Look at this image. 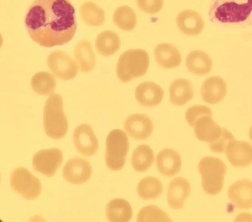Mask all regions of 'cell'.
I'll list each match as a JSON object with an SVG mask.
<instances>
[{
	"label": "cell",
	"instance_id": "1",
	"mask_svg": "<svg viewBox=\"0 0 252 222\" xmlns=\"http://www.w3.org/2000/svg\"><path fill=\"white\" fill-rule=\"evenodd\" d=\"M25 23L30 37L39 45H63L75 34V9L68 0H34L26 12Z\"/></svg>",
	"mask_w": 252,
	"mask_h": 222
},
{
	"label": "cell",
	"instance_id": "2",
	"mask_svg": "<svg viewBox=\"0 0 252 222\" xmlns=\"http://www.w3.org/2000/svg\"><path fill=\"white\" fill-rule=\"evenodd\" d=\"M208 15L217 24L252 25V0H212Z\"/></svg>",
	"mask_w": 252,
	"mask_h": 222
},
{
	"label": "cell",
	"instance_id": "3",
	"mask_svg": "<svg viewBox=\"0 0 252 222\" xmlns=\"http://www.w3.org/2000/svg\"><path fill=\"white\" fill-rule=\"evenodd\" d=\"M44 132L50 138L59 140L64 137L68 130V122L63 110L61 95L51 94L43 108Z\"/></svg>",
	"mask_w": 252,
	"mask_h": 222
},
{
	"label": "cell",
	"instance_id": "4",
	"mask_svg": "<svg viewBox=\"0 0 252 222\" xmlns=\"http://www.w3.org/2000/svg\"><path fill=\"white\" fill-rule=\"evenodd\" d=\"M149 67V56L142 49H129L119 57L116 65V74L123 82H128L141 77Z\"/></svg>",
	"mask_w": 252,
	"mask_h": 222
},
{
	"label": "cell",
	"instance_id": "5",
	"mask_svg": "<svg viewBox=\"0 0 252 222\" xmlns=\"http://www.w3.org/2000/svg\"><path fill=\"white\" fill-rule=\"evenodd\" d=\"M204 191L211 195L220 193L223 187L227 167L219 158L205 156L198 165Z\"/></svg>",
	"mask_w": 252,
	"mask_h": 222
},
{
	"label": "cell",
	"instance_id": "6",
	"mask_svg": "<svg viewBox=\"0 0 252 222\" xmlns=\"http://www.w3.org/2000/svg\"><path fill=\"white\" fill-rule=\"evenodd\" d=\"M129 145L128 137L123 130L115 129L109 133L106 140L105 161L109 169L115 171L124 167Z\"/></svg>",
	"mask_w": 252,
	"mask_h": 222
},
{
	"label": "cell",
	"instance_id": "7",
	"mask_svg": "<svg viewBox=\"0 0 252 222\" xmlns=\"http://www.w3.org/2000/svg\"><path fill=\"white\" fill-rule=\"evenodd\" d=\"M10 185L13 191L27 200L37 198L42 190L39 179L24 167H17L13 171Z\"/></svg>",
	"mask_w": 252,
	"mask_h": 222
},
{
	"label": "cell",
	"instance_id": "8",
	"mask_svg": "<svg viewBox=\"0 0 252 222\" xmlns=\"http://www.w3.org/2000/svg\"><path fill=\"white\" fill-rule=\"evenodd\" d=\"M47 64L54 75L63 80L72 79L78 73V67L76 62L62 51L51 52L47 57Z\"/></svg>",
	"mask_w": 252,
	"mask_h": 222
},
{
	"label": "cell",
	"instance_id": "9",
	"mask_svg": "<svg viewBox=\"0 0 252 222\" xmlns=\"http://www.w3.org/2000/svg\"><path fill=\"white\" fill-rule=\"evenodd\" d=\"M63 161L62 151L56 148L41 149L32 158L33 169L48 177L56 174Z\"/></svg>",
	"mask_w": 252,
	"mask_h": 222
},
{
	"label": "cell",
	"instance_id": "10",
	"mask_svg": "<svg viewBox=\"0 0 252 222\" xmlns=\"http://www.w3.org/2000/svg\"><path fill=\"white\" fill-rule=\"evenodd\" d=\"M92 174V168L86 159L75 157L69 159L63 169V176L68 182L79 185L88 182Z\"/></svg>",
	"mask_w": 252,
	"mask_h": 222
},
{
	"label": "cell",
	"instance_id": "11",
	"mask_svg": "<svg viewBox=\"0 0 252 222\" xmlns=\"http://www.w3.org/2000/svg\"><path fill=\"white\" fill-rule=\"evenodd\" d=\"M73 141L77 151L84 156H92L98 150V140L88 124H80L74 129Z\"/></svg>",
	"mask_w": 252,
	"mask_h": 222
},
{
	"label": "cell",
	"instance_id": "12",
	"mask_svg": "<svg viewBox=\"0 0 252 222\" xmlns=\"http://www.w3.org/2000/svg\"><path fill=\"white\" fill-rule=\"evenodd\" d=\"M124 128L128 136L135 140H144L152 134L153 124L152 119L142 113L130 114L124 122Z\"/></svg>",
	"mask_w": 252,
	"mask_h": 222
},
{
	"label": "cell",
	"instance_id": "13",
	"mask_svg": "<svg viewBox=\"0 0 252 222\" xmlns=\"http://www.w3.org/2000/svg\"><path fill=\"white\" fill-rule=\"evenodd\" d=\"M227 195L236 208L241 209L252 208V182L248 179L235 182L230 185Z\"/></svg>",
	"mask_w": 252,
	"mask_h": 222
},
{
	"label": "cell",
	"instance_id": "14",
	"mask_svg": "<svg viewBox=\"0 0 252 222\" xmlns=\"http://www.w3.org/2000/svg\"><path fill=\"white\" fill-rule=\"evenodd\" d=\"M226 158L235 167H245L252 163V146L243 141H231L226 149Z\"/></svg>",
	"mask_w": 252,
	"mask_h": 222
},
{
	"label": "cell",
	"instance_id": "15",
	"mask_svg": "<svg viewBox=\"0 0 252 222\" xmlns=\"http://www.w3.org/2000/svg\"><path fill=\"white\" fill-rule=\"evenodd\" d=\"M190 191V185L188 180L181 177L173 179L167 190V202L169 207L174 210L183 208L184 202Z\"/></svg>",
	"mask_w": 252,
	"mask_h": 222
},
{
	"label": "cell",
	"instance_id": "16",
	"mask_svg": "<svg viewBox=\"0 0 252 222\" xmlns=\"http://www.w3.org/2000/svg\"><path fill=\"white\" fill-rule=\"evenodd\" d=\"M156 163L159 173L165 177H173L181 169V157L174 149H162L156 156Z\"/></svg>",
	"mask_w": 252,
	"mask_h": 222
},
{
	"label": "cell",
	"instance_id": "17",
	"mask_svg": "<svg viewBox=\"0 0 252 222\" xmlns=\"http://www.w3.org/2000/svg\"><path fill=\"white\" fill-rule=\"evenodd\" d=\"M227 92L225 81L220 76H213L207 78L202 83L200 94L203 101L215 105L221 101Z\"/></svg>",
	"mask_w": 252,
	"mask_h": 222
},
{
	"label": "cell",
	"instance_id": "18",
	"mask_svg": "<svg viewBox=\"0 0 252 222\" xmlns=\"http://www.w3.org/2000/svg\"><path fill=\"white\" fill-rule=\"evenodd\" d=\"M162 88L154 82L144 81L135 88V97L143 107H154L160 104L163 98Z\"/></svg>",
	"mask_w": 252,
	"mask_h": 222
},
{
	"label": "cell",
	"instance_id": "19",
	"mask_svg": "<svg viewBox=\"0 0 252 222\" xmlns=\"http://www.w3.org/2000/svg\"><path fill=\"white\" fill-rule=\"evenodd\" d=\"M197 139L202 142L211 143L221 135L222 127L212 119V115H204L197 119L192 127Z\"/></svg>",
	"mask_w": 252,
	"mask_h": 222
},
{
	"label": "cell",
	"instance_id": "20",
	"mask_svg": "<svg viewBox=\"0 0 252 222\" xmlns=\"http://www.w3.org/2000/svg\"><path fill=\"white\" fill-rule=\"evenodd\" d=\"M179 30L187 36H195L204 28V21L200 15L192 9H185L176 17Z\"/></svg>",
	"mask_w": 252,
	"mask_h": 222
},
{
	"label": "cell",
	"instance_id": "21",
	"mask_svg": "<svg viewBox=\"0 0 252 222\" xmlns=\"http://www.w3.org/2000/svg\"><path fill=\"white\" fill-rule=\"evenodd\" d=\"M154 56L158 65L166 69L177 67L182 62V56L178 49L169 43L157 44L154 49Z\"/></svg>",
	"mask_w": 252,
	"mask_h": 222
},
{
	"label": "cell",
	"instance_id": "22",
	"mask_svg": "<svg viewBox=\"0 0 252 222\" xmlns=\"http://www.w3.org/2000/svg\"><path fill=\"white\" fill-rule=\"evenodd\" d=\"M169 100L176 106H183L193 97L191 82L185 78L174 79L169 88Z\"/></svg>",
	"mask_w": 252,
	"mask_h": 222
},
{
	"label": "cell",
	"instance_id": "23",
	"mask_svg": "<svg viewBox=\"0 0 252 222\" xmlns=\"http://www.w3.org/2000/svg\"><path fill=\"white\" fill-rule=\"evenodd\" d=\"M132 209L129 202L121 198L110 200L105 208V216L110 222H127L132 217Z\"/></svg>",
	"mask_w": 252,
	"mask_h": 222
},
{
	"label": "cell",
	"instance_id": "24",
	"mask_svg": "<svg viewBox=\"0 0 252 222\" xmlns=\"http://www.w3.org/2000/svg\"><path fill=\"white\" fill-rule=\"evenodd\" d=\"M186 65L189 72L196 75H204L212 68V61L209 55L202 50L190 52L186 58Z\"/></svg>",
	"mask_w": 252,
	"mask_h": 222
},
{
	"label": "cell",
	"instance_id": "25",
	"mask_svg": "<svg viewBox=\"0 0 252 222\" xmlns=\"http://www.w3.org/2000/svg\"><path fill=\"white\" fill-rule=\"evenodd\" d=\"M74 57L82 72L93 70L96 63V58L90 41L86 39L79 41L74 49Z\"/></svg>",
	"mask_w": 252,
	"mask_h": 222
},
{
	"label": "cell",
	"instance_id": "26",
	"mask_svg": "<svg viewBox=\"0 0 252 222\" xmlns=\"http://www.w3.org/2000/svg\"><path fill=\"white\" fill-rule=\"evenodd\" d=\"M97 52L104 56L114 54L120 48L121 41L118 35L111 30L100 33L95 40Z\"/></svg>",
	"mask_w": 252,
	"mask_h": 222
},
{
	"label": "cell",
	"instance_id": "27",
	"mask_svg": "<svg viewBox=\"0 0 252 222\" xmlns=\"http://www.w3.org/2000/svg\"><path fill=\"white\" fill-rule=\"evenodd\" d=\"M154 154L151 148L146 145H140L136 147L132 153L131 163L137 172L147 171L153 164Z\"/></svg>",
	"mask_w": 252,
	"mask_h": 222
},
{
	"label": "cell",
	"instance_id": "28",
	"mask_svg": "<svg viewBox=\"0 0 252 222\" xmlns=\"http://www.w3.org/2000/svg\"><path fill=\"white\" fill-rule=\"evenodd\" d=\"M79 14L82 20L88 25L98 27L105 21L104 10L91 1H87L80 6Z\"/></svg>",
	"mask_w": 252,
	"mask_h": 222
},
{
	"label": "cell",
	"instance_id": "29",
	"mask_svg": "<svg viewBox=\"0 0 252 222\" xmlns=\"http://www.w3.org/2000/svg\"><path fill=\"white\" fill-rule=\"evenodd\" d=\"M162 191L161 182L152 176H147L142 179L137 186L139 197L144 200L155 199L161 194Z\"/></svg>",
	"mask_w": 252,
	"mask_h": 222
},
{
	"label": "cell",
	"instance_id": "30",
	"mask_svg": "<svg viewBox=\"0 0 252 222\" xmlns=\"http://www.w3.org/2000/svg\"><path fill=\"white\" fill-rule=\"evenodd\" d=\"M31 85L33 91L38 95L47 96L52 94L56 88V80L50 73L40 72L32 77Z\"/></svg>",
	"mask_w": 252,
	"mask_h": 222
},
{
	"label": "cell",
	"instance_id": "31",
	"mask_svg": "<svg viewBox=\"0 0 252 222\" xmlns=\"http://www.w3.org/2000/svg\"><path fill=\"white\" fill-rule=\"evenodd\" d=\"M113 21L122 30L131 31L136 27L137 17L132 8L127 5H122L114 12Z\"/></svg>",
	"mask_w": 252,
	"mask_h": 222
},
{
	"label": "cell",
	"instance_id": "32",
	"mask_svg": "<svg viewBox=\"0 0 252 222\" xmlns=\"http://www.w3.org/2000/svg\"><path fill=\"white\" fill-rule=\"evenodd\" d=\"M136 221L172 222L168 214L155 205H147L142 208L137 215Z\"/></svg>",
	"mask_w": 252,
	"mask_h": 222
},
{
	"label": "cell",
	"instance_id": "33",
	"mask_svg": "<svg viewBox=\"0 0 252 222\" xmlns=\"http://www.w3.org/2000/svg\"><path fill=\"white\" fill-rule=\"evenodd\" d=\"M235 140L233 134L227 129L222 127L220 136L214 142L209 144L210 150L216 153H225L228 144Z\"/></svg>",
	"mask_w": 252,
	"mask_h": 222
},
{
	"label": "cell",
	"instance_id": "34",
	"mask_svg": "<svg viewBox=\"0 0 252 222\" xmlns=\"http://www.w3.org/2000/svg\"><path fill=\"white\" fill-rule=\"evenodd\" d=\"M211 109L205 105H196L188 108L185 113L186 121L191 127L195 120L204 115H212Z\"/></svg>",
	"mask_w": 252,
	"mask_h": 222
},
{
	"label": "cell",
	"instance_id": "35",
	"mask_svg": "<svg viewBox=\"0 0 252 222\" xmlns=\"http://www.w3.org/2000/svg\"><path fill=\"white\" fill-rule=\"evenodd\" d=\"M137 5L140 10L148 14H155L162 8L163 0H136Z\"/></svg>",
	"mask_w": 252,
	"mask_h": 222
},
{
	"label": "cell",
	"instance_id": "36",
	"mask_svg": "<svg viewBox=\"0 0 252 222\" xmlns=\"http://www.w3.org/2000/svg\"><path fill=\"white\" fill-rule=\"evenodd\" d=\"M249 137H250L251 140L252 141V125L251 126V127L250 129Z\"/></svg>",
	"mask_w": 252,
	"mask_h": 222
}]
</instances>
